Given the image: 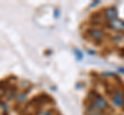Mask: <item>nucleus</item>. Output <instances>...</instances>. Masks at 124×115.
<instances>
[{
    "mask_svg": "<svg viewBox=\"0 0 124 115\" xmlns=\"http://www.w3.org/2000/svg\"><path fill=\"white\" fill-rule=\"evenodd\" d=\"M92 35H93V37H94L96 40H99V39H101V38H102L103 34H102L101 31H99V30H93V31H92Z\"/></svg>",
    "mask_w": 124,
    "mask_h": 115,
    "instance_id": "nucleus-4",
    "label": "nucleus"
},
{
    "mask_svg": "<svg viewBox=\"0 0 124 115\" xmlns=\"http://www.w3.org/2000/svg\"><path fill=\"white\" fill-rule=\"evenodd\" d=\"M106 17L108 20L114 21V20H116V17H117V13H116V10L114 8H110L106 11Z\"/></svg>",
    "mask_w": 124,
    "mask_h": 115,
    "instance_id": "nucleus-3",
    "label": "nucleus"
},
{
    "mask_svg": "<svg viewBox=\"0 0 124 115\" xmlns=\"http://www.w3.org/2000/svg\"><path fill=\"white\" fill-rule=\"evenodd\" d=\"M113 102L116 106L122 107L124 105V95L122 91L120 90H115L113 94Z\"/></svg>",
    "mask_w": 124,
    "mask_h": 115,
    "instance_id": "nucleus-1",
    "label": "nucleus"
},
{
    "mask_svg": "<svg viewBox=\"0 0 124 115\" xmlns=\"http://www.w3.org/2000/svg\"><path fill=\"white\" fill-rule=\"evenodd\" d=\"M111 27H113L114 29L118 30V31H121V30H124V22L120 21V20H114L111 23Z\"/></svg>",
    "mask_w": 124,
    "mask_h": 115,
    "instance_id": "nucleus-2",
    "label": "nucleus"
}]
</instances>
